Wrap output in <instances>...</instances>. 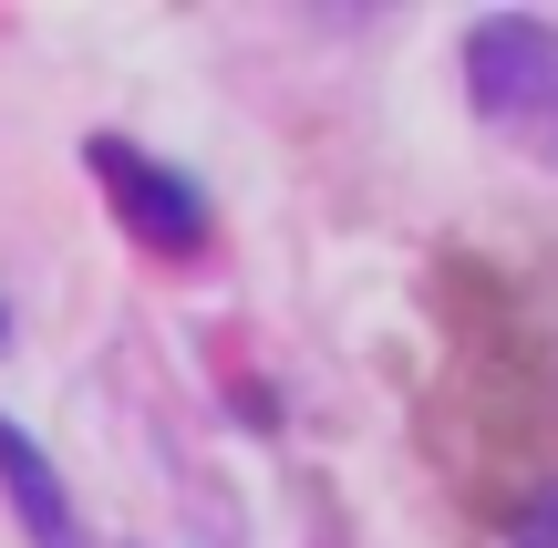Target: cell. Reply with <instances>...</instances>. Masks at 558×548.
Segmentation results:
<instances>
[{"instance_id": "6da1fadb", "label": "cell", "mask_w": 558, "mask_h": 548, "mask_svg": "<svg viewBox=\"0 0 558 548\" xmlns=\"http://www.w3.org/2000/svg\"><path fill=\"white\" fill-rule=\"evenodd\" d=\"M465 94H476L486 135H507L527 166L558 176V21L486 11L476 32H465Z\"/></svg>"}, {"instance_id": "277c9868", "label": "cell", "mask_w": 558, "mask_h": 548, "mask_svg": "<svg viewBox=\"0 0 558 548\" xmlns=\"http://www.w3.org/2000/svg\"><path fill=\"white\" fill-rule=\"evenodd\" d=\"M507 538H518V548H558V487L518 497V508H507Z\"/></svg>"}, {"instance_id": "7a4b0ae2", "label": "cell", "mask_w": 558, "mask_h": 548, "mask_svg": "<svg viewBox=\"0 0 558 548\" xmlns=\"http://www.w3.org/2000/svg\"><path fill=\"white\" fill-rule=\"evenodd\" d=\"M83 166H94V186L114 197V218L135 228V248H156V259L207 248V207H197V186H186L177 166H156L145 145H124V135H94Z\"/></svg>"}, {"instance_id": "3957f363", "label": "cell", "mask_w": 558, "mask_h": 548, "mask_svg": "<svg viewBox=\"0 0 558 548\" xmlns=\"http://www.w3.org/2000/svg\"><path fill=\"white\" fill-rule=\"evenodd\" d=\"M0 497H11V517H21L32 548H94L83 517H73V497H62V476H52V455H41L11 414H0Z\"/></svg>"}]
</instances>
